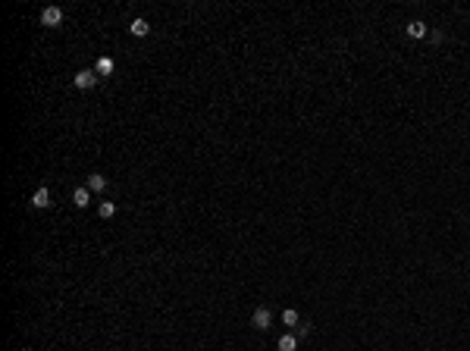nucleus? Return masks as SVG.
<instances>
[{"label": "nucleus", "mask_w": 470, "mask_h": 351, "mask_svg": "<svg viewBox=\"0 0 470 351\" xmlns=\"http://www.w3.org/2000/svg\"><path fill=\"white\" fill-rule=\"evenodd\" d=\"M128 32H132L135 38H144V34H150V26H148V19H132Z\"/></svg>", "instance_id": "423d86ee"}, {"label": "nucleus", "mask_w": 470, "mask_h": 351, "mask_svg": "<svg viewBox=\"0 0 470 351\" xmlns=\"http://www.w3.org/2000/svg\"><path fill=\"white\" fill-rule=\"evenodd\" d=\"M38 19H41V26H44V28H56V26L63 22V10H60V6H44Z\"/></svg>", "instance_id": "f257e3e1"}, {"label": "nucleus", "mask_w": 470, "mask_h": 351, "mask_svg": "<svg viewBox=\"0 0 470 351\" xmlns=\"http://www.w3.org/2000/svg\"><path fill=\"white\" fill-rule=\"evenodd\" d=\"M251 323H254V330H270V323H273V314H270V308H257L254 317H251Z\"/></svg>", "instance_id": "7ed1b4c3"}, {"label": "nucleus", "mask_w": 470, "mask_h": 351, "mask_svg": "<svg viewBox=\"0 0 470 351\" xmlns=\"http://www.w3.org/2000/svg\"><path fill=\"white\" fill-rule=\"evenodd\" d=\"M282 323H286V326H298V323H301L298 310H292V308H288V310H282Z\"/></svg>", "instance_id": "9b49d317"}, {"label": "nucleus", "mask_w": 470, "mask_h": 351, "mask_svg": "<svg viewBox=\"0 0 470 351\" xmlns=\"http://www.w3.org/2000/svg\"><path fill=\"white\" fill-rule=\"evenodd\" d=\"M94 72H98V76H110L113 72V60H110V56H100L98 66H94Z\"/></svg>", "instance_id": "9d476101"}, {"label": "nucleus", "mask_w": 470, "mask_h": 351, "mask_svg": "<svg viewBox=\"0 0 470 351\" xmlns=\"http://www.w3.org/2000/svg\"><path fill=\"white\" fill-rule=\"evenodd\" d=\"M426 22H420V19H414V22H408V34L410 38H426Z\"/></svg>", "instance_id": "0eeeda50"}, {"label": "nucleus", "mask_w": 470, "mask_h": 351, "mask_svg": "<svg viewBox=\"0 0 470 351\" xmlns=\"http://www.w3.org/2000/svg\"><path fill=\"white\" fill-rule=\"evenodd\" d=\"M72 204H76V207H88V204H91V192L85 188V185L72 192Z\"/></svg>", "instance_id": "6e6552de"}, {"label": "nucleus", "mask_w": 470, "mask_h": 351, "mask_svg": "<svg viewBox=\"0 0 470 351\" xmlns=\"http://www.w3.org/2000/svg\"><path fill=\"white\" fill-rule=\"evenodd\" d=\"M310 332V323H298V336H308Z\"/></svg>", "instance_id": "ddd939ff"}, {"label": "nucleus", "mask_w": 470, "mask_h": 351, "mask_svg": "<svg viewBox=\"0 0 470 351\" xmlns=\"http://www.w3.org/2000/svg\"><path fill=\"white\" fill-rule=\"evenodd\" d=\"M50 204H54V201H50V192H47V188H38V192L32 194V207H38V210H47Z\"/></svg>", "instance_id": "39448f33"}, {"label": "nucleus", "mask_w": 470, "mask_h": 351, "mask_svg": "<svg viewBox=\"0 0 470 351\" xmlns=\"http://www.w3.org/2000/svg\"><path fill=\"white\" fill-rule=\"evenodd\" d=\"M98 214H100V216H104V220H110V216H113V214H116V204H113V201H104V204H100V207H98Z\"/></svg>", "instance_id": "f8f14e48"}, {"label": "nucleus", "mask_w": 470, "mask_h": 351, "mask_svg": "<svg viewBox=\"0 0 470 351\" xmlns=\"http://www.w3.org/2000/svg\"><path fill=\"white\" fill-rule=\"evenodd\" d=\"M85 188H88L91 194H98V192L107 188V179H104L100 172H91V176H88V182H85Z\"/></svg>", "instance_id": "20e7f679"}, {"label": "nucleus", "mask_w": 470, "mask_h": 351, "mask_svg": "<svg viewBox=\"0 0 470 351\" xmlns=\"http://www.w3.org/2000/svg\"><path fill=\"white\" fill-rule=\"evenodd\" d=\"M295 348H298V336L295 332H286L279 338V351H295Z\"/></svg>", "instance_id": "1a4fd4ad"}, {"label": "nucleus", "mask_w": 470, "mask_h": 351, "mask_svg": "<svg viewBox=\"0 0 470 351\" xmlns=\"http://www.w3.org/2000/svg\"><path fill=\"white\" fill-rule=\"evenodd\" d=\"M98 78L100 76L94 72V69H78L72 82H76V88H94V85H98Z\"/></svg>", "instance_id": "f03ea898"}]
</instances>
